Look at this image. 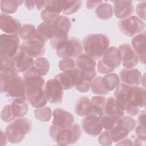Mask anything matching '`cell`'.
I'll return each instance as SVG.
<instances>
[{"label": "cell", "instance_id": "cell-1", "mask_svg": "<svg viewBox=\"0 0 146 146\" xmlns=\"http://www.w3.org/2000/svg\"><path fill=\"white\" fill-rule=\"evenodd\" d=\"M26 98L33 107L38 108L45 106L47 103L43 87L45 80L31 68L23 74Z\"/></svg>", "mask_w": 146, "mask_h": 146}, {"label": "cell", "instance_id": "cell-2", "mask_svg": "<svg viewBox=\"0 0 146 146\" xmlns=\"http://www.w3.org/2000/svg\"><path fill=\"white\" fill-rule=\"evenodd\" d=\"M0 90L12 101H26L23 78L19 75L0 76Z\"/></svg>", "mask_w": 146, "mask_h": 146}, {"label": "cell", "instance_id": "cell-3", "mask_svg": "<svg viewBox=\"0 0 146 146\" xmlns=\"http://www.w3.org/2000/svg\"><path fill=\"white\" fill-rule=\"evenodd\" d=\"M83 47L85 54L94 60L101 59L110 44V40L104 34H91L83 40Z\"/></svg>", "mask_w": 146, "mask_h": 146}, {"label": "cell", "instance_id": "cell-4", "mask_svg": "<svg viewBox=\"0 0 146 146\" xmlns=\"http://www.w3.org/2000/svg\"><path fill=\"white\" fill-rule=\"evenodd\" d=\"M49 133L51 139L58 144L67 145L75 144L81 137L82 131L77 123L64 128H58L52 124L50 127Z\"/></svg>", "mask_w": 146, "mask_h": 146}, {"label": "cell", "instance_id": "cell-5", "mask_svg": "<svg viewBox=\"0 0 146 146\" xmlns=\"http://www.w3.org/2000/svg\"><path fill=\"white\" fill-rule=\"evenodd\" d=\"M50 25L52 37L50 40V44L53 49L57 50L67 40L68 34L71 28V22L68 18L59 15Z\"/></svg>", "mask_w": 146, "mask_h": 146}, {"label": "cell", "instance_id": "cell-6", "mask_svg": "<svg viewBox=\"0 0 146 146\" xmlns=\"http://www.w3.org/2000/svg\"><path fill=\"white\" fill-rule=\"evenodd\" d=\"M32 129L31 121L26 117H21L16 118L8 124L5 133L8 141L16 144L21 142L26 135L30 133Z\"/></svg>", "mask_w": 146, "mask_h": 146}, {"label": "cell", "instance_id": "cell-7", "mask_svg": "<svg viewBox=\"0 0 146 146\" xmlns=\"http://www.w3.org/2000/svg\"><path fill=\"white\" fill-rule=\"evenodd\" d=\"M121 59L119 51L116 47H110L105 51L100 60L97 64V70L102 74L106 75L112 73L119 67Z\"/></svg>", "mask_w": 146, "mask_h": 146}, {"label": "cell", "instance_id": "cell-8", "mask_svg": "<svg viewBox=\"0 0 146 146\" xmlns=\"http://www.w3.org/2000/svg\"><path fill=\"white\" fill-rule=\"evenodd\" d=\"M75 66L79 71L80 78L88 83H91L96 76L95 60L85 53H82L75 58Z\"/></svg>", "mask_w": 146, "mask_h": 146}, {"label": "cell", "instance_id": "cell-9", "mask_svg": "<svg viewBox=\"0 0 146 146\" xmlns=\"http://www.w3.org/2000/svg\"><path fill=\"white\" fill-rule=\"evenodd\" d=\"M19 37L17 35L2 34L0 36L1 58L11 60L20 47Z\"/></svg>", "mask_w": 146, "mask_h": 146}, {"label": "cell", "instance_id": "cell-10", "mask_svg": "<svg viewBox=\"0 0 146 146\" xmlns=\"http://www.w3.org/2000/svg\"><path fill=\"white\" fill-rule=\"evenodd\" d=\"M117 26L122 34L130 37H133L143 33L145 27L144 22L135 15L120 20Z\"/></svg>", "mask_w": 146, "mask_h": 146}, {"label": "cell", "instance_id": "cell-11", "mask_svg": "<svg viewBox=\"0 0 146 146\" xmlns=\"http://www.w3.org/2000/svg\"><path fill=\"white\" fill-rule=\"evenodd\" d=\"M83 47L82 41L75 37L68 38L65 43L56 50L58 57L62 59L77 58L83 53Z\"/></svg>", "mask_w": 146, "mask_h": 146}, {"label": "cell", "instance_id": "cell-12", "mask_svg": "<svg viewBox=\"0 0 146 146\" xmlns=\"http://www.w3.org/2000/svg\"><path fill=\"white\" fill-rule=\"evenodd\" d=\"M44 92L47 102L51 103H60L63 96V90L59 83L54 78L44 84Z\"/></svg>", "mask_w": 146, "mask_h": 146}, {"label": "cell", "instance_id": "cell-13", "mask_svg": "<svg viewBox=\"0 0 146 146\" xmlns=\"http://www.w3.org/2000/svg\"><path fill=\"white\" fill-rule=\"evenodd\" d=\"M64 1H44L40 17L43 22L51 24L62 11Z\"/></svg>", "mask_w": 146, "mask_h": 146}, {"label": "cell", "instance_id": "cell-14", "mask_svg": "<svg viewBox=\"0 0 146 146\" xmlns=\"http://www.w3.org/2000/svg\"><path fill=\"white\" fill-rule=\"evenodd\" d=\"M11 60L13 67L18 73L26 72L31 68L34 61V58L29 56L21 45L17 54Z\"/></svg>", "mask_w": 146, "mask_h": 146}, {"label": "cell", "instance_id": "cell-15", "mask_svg": "<svg viewBox=\"0 0 146 146\" xmlns=\"http://www.w3.org/2000/svg\"><path fill=\"white\" fill-rule=\"evenodd\" d=\"M54 78L59 83L63 90L71 89L80 81L79 71L77 68L63 71L56 75Z\"/></svg>", "mask_w": 146, "mask_h": 146}, {"label": "cell", "instance_id": "cell-16", "mask_svg": "<svg viewBox=\"0 0 146 146\" xmlns=\"http://www.w3.org/2000/svg\"><path fill=\"white\" fill-rule=\"evenodd\" d=\"M81 125L84 132L92 136H98L103 129L100 118L92 114L84 116Z\"/></svg>", "mask_w": 146, "mask_h": 146}, {"label": "cell", "instance_id": "cell-17", "mask_svg": "<svg viewBox=\"0 0 146 146\" xmlns=\"http://www.w3.org/2000/svg\"><path fill=\"white\" fill-rule=\"evenodd\" d=\"M119 77L121 83L129 86H139L142 80L140 71L133 67L122 69Z\"/></svg>", "mask_w": 146, "mask_h": 146}, {"label": "cell", "instance_id": "cell-18", "mask_svg": "<svg viewBox=\"0 0 146 146\" xmlns=\"http://www.w3.org/2000/svg\"><path fill=\"white\" fill-rule=\"evenodd\" d=\"M52 117V125L60 128L69 127L74 122L73 115L60 108H56L53 110Z\"/></svg>", "mask_w": 146, "mask_h": 146}, {"label": "cell", "instance_id": "cell-19", "mask_svg": "<svg viewBox=\"0 0 146 146\" xmlns=\"http://www.w3.org/2000/svg\"><path fill=\"white\" fill-rule=\"evenodd\" d=\"M118 50L119 51L121 64L124 68H131L137 65L138 58L131 46L128 43L121 44Z\"/></svg>", "mask_w": 146, "mask_h": 146}, {"label": "cell", "instance_id": "cell-20", "mask_svg": "<svg viewBox=\"0 0 146 146\" xmlns=\"http://www.w3.org/2000/svg\"><path fill=\"white\" fill-rule=\"evenodd\" d=\"M132 87L119 83L113 92L114 99L117 105L124 111L129 103Z\"/></svg>", "mask_w": 146, "mask_h": 146}, {"label": "cell", "instance_id": "cell-21", "mask_svg": "<svg viewBox=\"0 0 146 146\" xmlns=\"http://www.w3.org/2000/svg\"><path fill=\"white\" fill-rule=\"evenodd\" d=\"M21 23L11 16L1 13L0 15L1 30L6 34L17 35L21 28Z\"/></svg>", "mask_w": 146, "mask_h": 146}, {"label": "cell", "instance_id": "cell-22", "mask_svg": "<svg viewBox=\"0 0 146 146\" xmlns=\"http://www.w3.org/2000/svg\"><path fill=\"white\" fill-rule=\"evenodd\" d=\"M25 52L33 58L42 57L45 52V43L38 40L23 42L21 44Z\"/></svg>", "mask_w": 146, "mask_h": 146}, {"label": "cell", "instance_id": "cell-23", "mask_svg": "<svg viewBox=\"0 0 146 146\" xmlns=\"http://www.w3.org/2000/svg\"><path fill=\"white\" fill-rule=\"evenodd\" d=\"M113 13L119 19H123L132 15L134 11V6L131 1H114Z\"/></svg>", "mask_w": 146, "mask_h": 146}, {"label": "cell", "instance_id": "cell-24", "mask_svg": "<svg viewBox=\"0 0 146 146\" xmlns=\"http://www.w3.org/2000/svg\"><path fill=\"white\" fill-rule=\"evenodd\" d=\"M146 35L145 31L135 36L131 40V45L133 50L137 56L138 60L143 64L145 63L146 55Z\"/></svg>", "mask_w": 146, "mask_h": 146}, {"label": "cell", "instance_id": "cell-25", "mask_svg": "<svg viewBox=\"0 0 146 146\" xmlns=\"http://www.w3.org/2000/svg\"><path fill=\"white\" fill-rule=\"evenodd\" d=\"M104 114L116 119H120L124 116L125 112L117 105L114 98L108 97L106 99Z\"/></svg>", "mask_w": 146, "mask_h": 146}, {"label": "cell", "instance_id": "cell-26", "mask_svg": "<svg viewBox=\"0 0 146 146\" xmlns=\"http://www.w3.org/2000/svg\"><path fill=\"white\" fill-rule=\"evenodd\" d=\"M106 98L102 95H96L90 99V114L94 115L100 118L104 115V108Z\"/></svg>", "mask_w": 146, "mask_h": 146}, {"label": "cell", "instance_id": "cell-27", "mask_svg": "<svg viewBox=\"0 0 146 146\" xmlns=\"http://www.w3.org/2000/svg\"><path fill=\"white\" fill-rule=\"evenodd\" d=\"M18 36L23 42L38 39L36 28L31 24H25L22 26L18 33Z\"/></svg>", "mask_w": 146, "mask_h": 146}, {"label": "cell", "instance_id": "cell-28", "mask_svg": "<svg viewBox=\"0 0 146 146\" xmlns=\"http://www.w3.org/2000/svg\"><path fill=\"white\" fill-rule=\"evenodd\" d=\"M129 129L121 124L119 121L117 124L108 131L112 142L117 143L127 137L129 133Z\"/></svg>", "mask_w": 146, "mask_h": 146}, {"label": "cell", "instance_id": "cell-29", "mask_svg": "<svg viewBox=\"0 0 146 146\" xmlns=\"http://www.w3.org/2000/svg\"><path fill=\"white\" fill-rule=\"evenodd\" d=\"M90 99L86 96H82L77 99L75 105V112L80 117L86 116L90 113Z\"/></svg>", "mask_w": 146, "mask_h": 146}, {"label": "cell", "instance_id": "cell-30", "mask_svg": "<svg viewBox=\"0 0 146 146\" xmlns=\"http://www.w3.org/2000/svg\"><path fill=\"white\" fill-rule=\"evenodd\" d=\"M102 84L104 89L109 93L120 83L119 76L115 73H110L102 76Z\"/></svg>", "mask_w": 146, "mask_h": 146}, {"label": "cell", "instance_id": "cell-31", "mask_svg": "<svg viewBox=\"0 0 146 146\" xmlns=\"http://www.w3.org/2000/svg\"><path fill=\"white\" fill-rule=\"evenodd\" d=\"M38 40L46 43L52 37V32L50 24L45 22L40 23L36 27Z\"/></svg>", "mask_w": 146, "mask_h": 146}, {"label": "cell", "instance_id": "cell-32", "mask_svg": "<svg viewBox=\"0 0 146 146\" xmlns=\"http://www.w3.org/2000/svg\"><path fill=\"white\" fill-rule=\"evenodd\" d=\"M96 17L102 20H107L113 16V9L111 5L108 3H102L95 9Z\"/></svg>", "mask_w": 146, "mask_h": 146}, {"label": "cell", "instance_id": "cell-33", "mask_svg": "<svg viewBox=\"0 0 146 146\" xmlns=\"http://www.w3.org/2000/svg\"><path fill=\"white\" fill-rule=\"evenodd\" d=\"M31 68L39 75L43 76L46 75L50 68V63L47 58L40 57L34 60Z\"/></svg>", "mask_w": 146, "mask_h": 146}, {"label": "cell", "instance_id": "cell-34", "mask_svg": "<svg viewBox=\"0 0 146 146\" xmlns=\"http://www.w3.org/2000/svg\"><path fill=\"white\" fill-rule=\"evenodd\" d=\"M23 3L19 0H3L1 1V10L3 14H13L17 10L18 6Z\"/></svg>", "mask_w": 146, "mask_h": 146}, {"label": "cell", "instance_id": "cell-35", "mask_svg": "<svg viewBox=\"0 0 146 146\" xmlns=\"http://www.w3.org/2000/svg\"><path fill=\"white\" fill-rule=\"evenodd\" d=\"M10 106L15 119L23 117L28 111V106L26 102L13 101Z\"/></svg>", "mask_w": 146, "mask_h": 146}, {"label": "cell", "instance_id": "cell-36", "mask_svg": "<svg viewBox=\"0 0 146 146\" xmlns=\"http://www.w3.org/2000/svg\"><path fill=\"white\" fill-rule=\"evenodd\" d=\"M81 6V1H64L62 12L64 15H71L78 11Z\"/></svg>", "mask_w": 146, "mask_h": 146}, {"label": "cell", "instance_id": "cell-37", "mask_svg": "<svg viewBox=\"0 0 146 146\" xmlns=\"http://www.w3.org/2000/svg\"><path fill=\"white\" fill-rule=\"evenodd\" d=\"M102 76L95 77L90 83L91 92L96 95H103L108 94L104 89L102 84Z\"/></svg>", "mask_w": 146, "mask_h": 146}, {"label": "cell", "instance_id": "cell-38", "mask_svg": "<svg viewBox=\"0 0 146 146\" xmlns=\"http://www.w3.org/2000/svg\"><path fill=\"white\" fill-rule=\"evenodd\" d=\"M34 115L37 120L40 121L47 122L50 120L52 113L50 107L44 106L36 108L34 111Z\"/></svg>", "mask_w": 146, "mask_h": 146}, {"label": "cell", "instance_id": "cell-39", "mask_svg": "<svg viewBox=\"0 0 146 146\" xmlns=\"http://www.w3.org/2000/svg\"><path fill=\"white\" fill-rule=\"evenodd\" d=\"M119 119H116L115 117H111L104 114L100 118L103 128L107 131H110L119 122Z\"/></svg>", "mask_w": 146, "mask_h": 146}, {"label": "cell", "instance_id": "cell-40", "mask_svg": "<svg viewBox=\"0 0 146 146\" xmlns=\"http://www.w3.org/2000/svg\"><path fill=\"white\" fill-rule=\"evenodd\" d=\"M1 118L5 122H10L15 119L11 111L10 105L7 104L3 107L1 112Z\"/></svg>", "mask_w": 146, "mask_h": 146}, {"label": "cell", "instance_id": "cell-41", "mask_svg": "<svg viewBox=\"0 0 146 146\" xmlns=\"http://www.w3.org/2000/svg\"><path fill=\"white\" fill-rule=\"evenodd\" d=\"M58 67L60 71H68L76 67L75 62L73 59H62L59 62Z\"/></svg>", "mask_w": 146, "mask_h": 146}, {"label": "cell", "instance_id": "cell-42", "mask_svg": "<svg viewBox=\"0 0 146 146\" xmlns=\"http://www.w3.org/2000/svg\"><path fill=\"white\" fill-rule=\"evenodd\" d=\"M98 141L100 145L108 146L111 145L112 144V141L110 137L108 131L104 130L102 131L99 135Z\"/></svg>", "mask_w": 146, "mask_h": 146}, {"label": "cell", "instance_id": "cell-43", "mask_svg": "<svg viewBox=\"0 0 146 146\" xmlns=\"http://www.w3.org/2000/svg\"><path fill=\"white\" fill-rule=\"evenodd\" d=\"M119 121L124 126L127 128L130 132L133 131L136 126L135 120L133 118L128 116H123L122 117L119 119Z\"/></svg>", "mask_w": 146, "mask_h": 146}, {"label": "cell", "instance_id": "cell-44", "mask_svg": "<svg viewBox=\"0 0 146 146\" xmlns=\"http://www.w3.org/2000/svg\"><path fill=\"white\" fill-rule=\"evenodd\" d=\"M145 5L146 2L142 1L137 4L135 9L136 14L137 17L141 21L145 20Z\"/></svg>", "mask_w": 146, "mask_h": 146}, {"label": "cell", "instance_id": "cell-45", "mask_svg": "<svg viewBox=\"0 0 146 146\" xmlns=\"http://www.w3.org/2000/svg\"><path fill=\"white\" fill-rule=\"evenodd\" d=\"M135 128V133L137 137L141 141L145 142L146 140V134L145 130V125H142L137 124V125Z\"/></svg>", "mask_w": 146, "mask_h": 146}, {"label": "cell", "instance_id": "cell-46", "mask_svg": "<svg viewBox=\"0 0 146 146\" xmlns=\"http://www.w3.org/2000/svg\"><path fill=\"white\" fill-rule=\"evenodd\" d=\"M103 3L102 1H86V7L88 9H92Z\"/></svg>", "mask_w": 146, "mask_h": 146}, {"label": "cell", "instance_id": "cell-47", "mask_svg": "<svg viewBox=\"0 0 146 146\" xmlns=\"http://www.w3.org/2000/svg\"><path fill=\"white\" fill-rule=\"evenodd\" d=\"M145 111H143L139 113L138 116L137 124L142 125H145Z\"/></svg>", "mask_w": 146, "mask_h": 146}, {"label": "cell", "instance_id": "cell-48", "mask_svg": "<svg viewBox=\"0 0 146 146\" xmlns=\"http://www.w3.org/2000/svg\"><path fill=\"white\" fill-rule=\"evenodd\" d=\"M117 145H132V141L129 138H124L123 140L118 141Z\"/></svg>", "mask_w": 146, "mask_h": 146}, {"label": "cell", "instance_id": "cell-49", "mask_svg": "<svg viewBox=\"0 0 146 146\" xmlns=\"http://www.w3.org/2000/svg\"><path fill=\"white\" fill-rule=\"evenodd\" d=\"M25 4L26 7L29 10H33L35 6V1H25Z\"/></svg>", "mask_w": 146, "mask_h": 146}, {"label": "cell", "instance_id": "cell-50", "mask_svg": "<svg viewBox=\"0 0 146 146\" xmlns=\"http://www.w3.org/2000/svg\"><path fill=\"white\" fill-rule=\"evenodd\" d=\"M35 5L38 10H43L44 7V1H35Z\"/></svg>", "mask_w": 146, "mask_h": 146}, {"label": "cell", "instance_id": "cell-51", "mask_svg": "<svg viewBox=\"0 0 146 146\" xmlns=\"http://www.w3.org/2000/svg\"><path fill=\"white\" fill-rule=\"evenodd\" d=\"M7 139L5 133L3 132V131H2L1 132V145L2 146L5 145L7 144Z\"/></svg>", "mask_w": 146, "mask_h": 146}, {"label": "cell", "instance_id": "cell-52", "mask_svg": "<svg viewBox=\"0 0 146 146\" xmlns=\"http://www.w3.org/2000/svg\"><path fill=\"white\" fill-rule=\"evenodd\" d=\"M133 141H134L133 145H142V143L141 142V141H141V140H140V139H139L138 138L135 139Z\"/></svg>", "mask_w": 146, "mask_h": 146}]
</instances>
